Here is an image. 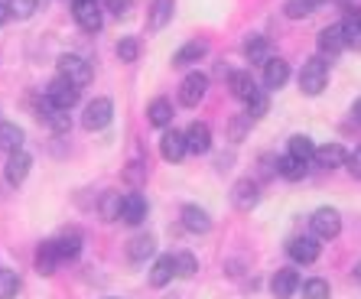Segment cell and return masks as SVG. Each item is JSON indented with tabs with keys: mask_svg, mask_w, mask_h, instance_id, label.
Instances as JSON below:
<instances>
[{
	"mask_svg": "<svg viewBox=\"0 0 361 299\" xmlns=\"http://www.w3.org/2000/svg\"><path fill=\"white\" fill-rule=\"evenodd\" d=\"M342 30H345V39L352 49H361V7H348L342 20Z\"/></svg>",
	"mask_w": 361,
	"mask_h": 299,
	"instance_id": "cell-31",
	"label": "cell"
},
{
	"mask_svg": "<svg viewBox=\"0 0 361 299\" xmlns=\"http://www.w3.org/2000/svg\"><path fill=\"white\" fill-rule=\"evenodd\" d=\"M56 68H59V78L72 82L75 88H85V85L92 82V66H88V59L75 56V52H66V56H59Z\"/></svg>",
	"mask_w": 361,
	"mask_h": 299,
	"instance_id": "cell-2",
	"label": "cell"
},
{
	"mask_svg": "<svg viewBox=\"0 0 361 299\" xmlns=\"http://www.w3.org/2000/svg\"><path fill=\"white\" fill-rule=\"evenodd\" d=\"M59 250H56V241H42L39 250H36V274L42 276H52L56 267H59Z\"/></svg>",
	"mask_w": 361,
	"mask_h": 299,
	"instance_id": "cell-25",
	"label": "cell"
},
{
	"mask_svg": "<svg viewBox=\"0 0 361 299\" xmlns=\"http://www.w3.org/2000/svg\"><path fill=\"white\" fill-rule=\"evenodd\" d=\"M306 169H310V163H306V159L290 157V153L277 159V176H283L286 183H300L302 176H306Z\"/></svg>",
	"mask_w": 361,
	"mask_h": 299,
	"instance_id": "cell-28",
	"label": "cell"
},
{
	"mask_svg": "<svg viewBox=\"0 0 361 299\" xmlns=\"http://www.w3.org/2000/svg\"><path fill=\"white\" fill-rule=\"evenodd\" d=\"M244 56H247V62H261V66H267L270 59V42L264 39V36H247L244 39Z\"/></svg>",
	"mask_w": 361,
	"mask_h": 299,
	"instance_id": "cell-30",
	"label": "cell"
},
{
	"mask_svg": "<svg viewBox=\"0 0 361 299\" xmlns=\"http://www.w3.org/2000/svg\"><path fill=\"white\" fill-rule=\"evenodd\" d=\"M316 166L322 169H336V166H345L348 163V153H345L342 143H326V147H316Z\"/></svg>",
	"mask_w": 361,
	"mask_h": 299,
	"instance_id": "cell-20",
	"label": "cell"
},
{
	"mask_svg": "<svg viewBox=\"0 0 361 299\" xmlns=\"http://www.w3.org/2000/svg\"><path fill=\"white\" fill-rule=\"evenodd\" d=\"M147 124L150 127H169L173 124V101L169 98H153L147 108Z\"/></svg>",
	"mask_w": 361,
	"mask_h": 299,
	"instance_id": "cell-26",
	"label": "cell"
},
{
	"mask_svg": "<svg viewBox=\"0 0 361 299\" xmlns=\"http://www.w3.org/2000/svg\"><path fill=\"white\" fill-rule=\"evenodd\" d=\"M4 4H7V0H4Z\"/></svg>",
	"mask_w": 361,
	"mask_h": 299,
	"instance_id": "cell-47",
	"label": "cell"
},
{
	"mask_svg": "<svg viewBox=\"0 0 361 299\" xmlns=\"http://www.w3.org/2000/svg\"><path fill=\"white\" fill-rule=\"evenodd\" d=\"M310 228L319 241H332V238L342 234V215H338L336 208H316L310 218Z\"/></svg>",
	"mask_w": 361,
	"mask_h": 299,
	"instance_id": "cell-3",
	"label": "cell"
},
{
	"mask_svg": "<svg viewBox=\"0 0 361 299\" xmlns=\"http://www.w3.org/2000/svg\"><path fill=\"white\" fill-rule=\"evenodd\" d=\"M296 290H300V274H296V270H290V267L277 270V274H274V280H270V293H274L277 299H290Z\"/></svg>",
	"mask_w": 361,
	"mask_h": 299,
	"instance_id": "cell-19",
	"label": "cell"
},
{
	"mask_svg": "<svg viewBox=\"0 0 361 299\" xmlns=\"http://www.w3.org/2000/svg\"><path fill=\"white\" fill-rule=\"evenodd\" d=\"M195 270H199V260H195V254H189V250L176 254V274L179 276H195Z\"/></svg>",
	"mask_w": 361,
	"mask_h": 299,
	"instance_id": "cell-41",
	"label": "cell"
},
{
	"mask_svg": "<svg viewBox=\"0 0 361 299\" xmlns=\"http://www.w3.org/2000/svg\"><path fill=\"white\" fill-rule=\"evenodd\" d=\"M345 166H348V173H352L355 179H361V147H355L352 153H348V163H345Z\"/></svg>",
	"mask_w": 361,
	"mask_h": 299,
	"instance_id": "cell-43",
	"label": "cell"
},
{
	"mask_svg": "<svg viewBox=\"0 0 361 299\" xmlns=\"http://www.w3.org/2000/svg\"><path fill=\"white\" fill-rule=\"evenodd\" d=\"M355 283L361 286V264H355Z\"/></svg>",
	"mask_w": 361,
	"mask_h": 299,
	"instance_id": "cell-46",
	"label": "cell"
},
{
	"mask_svg": "<svg viewBox=\"0 0 361 299\" xmlns=\"http://www.w3.org/2000/svg\"><path fill=\"white\" fill-rule=\"evenodd\" d=\"M286 82H290V62L286 59H270L267 66H264V88L277 92Z\"/></svg>",
	"mask_w": 361,
	"mask_h": 299,
	"instance_id": "cell-17",
	"label": "cell"
},
{
	"mask_svg": "<svg viewBox=\"0 0 361 299\" xmlns=\"http://www.w3.org/2000/svg\"><path fill=\"white\" fill-rule=\"evenodd\" d=\"M137 56H140V39L137 36H124L118 42V59L121 62H137Z\"/></svg>",
	"mask_w": 361,
	"mask_h": 299,
	"instance_id": "cell-37",
	"label": "cell"
},
{
	"mask_svg": "<svg viewBox=\"0 0 361 299\" xmlns=\"http://www.w3.org/2000/svg\"><path fill=\"white\" fill-rule=\"evenodd\" d=\"M183 228L185 231H192V234H205L212 228L209 212L199 208V205H183Z\"/></svg>",
	"mask_w": 361,
	"mask_h": 299,
	"instance_id": "cell-24",
	"label": "cell"
},
{
	"mask_svg": "<svg viewBox=\"0 0 361 299\" xmlns=\"http://www.w3.org/2000/svg\"><path fill=\"white\" fill-rule=\"evenodd\" d=\"M121 208H124V195H121V192H104V199L98 202V212L104 221H118Z\"/></svg>",
	"mask_w": 361,
	"mask_h": 299,
	"instance_id": "cell-32",
	"label": "cell"
},
{
	"mask_svg": "<svg viewBox=\"0 0 361 299\" xmlns=\"http://www.w3.org/2000/svg\"><path fill=\"white\" fill-rule=\"evenodd\" d=\"M332 290H329V280L322 276H312V280L302 283V299H329Z\"/></svg>",
	"mask_w": 361,
	"mask_h": 299,
	"instance_id": "cell-35",
	"label": "cell"
},
{
	"mask_svg": "<svg viewBox=\"0 0 361 299\" xmlns=\"http://www.w3.org/2000/svg\"><path fill=\"white\" fill-rule=\"evenodd\" d=\"M205 56H209V42H205V39H189L183 49L173 52V66H176V68L195 66V62H202Z\"/></svg>",
	"mask_w": 361,
	"mask_h": 299,
	"instance_id": "cell-16",
	"label": "cell"
},
{
	"mask_svg": "<svg viewBox=\"0 0 361 299\" xmlns=\"http://www.w3.org/2000/svg\"><path fill=\"white\" fill-rule=\"evenodd\" d=\"M189 153V143H185V130H166L160 137V157L166 163H179V159Z\"/></svg>",
	"mask_w": 361,
	"mask_h": 299,
	"instance_id": "cell-11",
	"label": "cell"
},
{
	"mask_svg": "<svg viewBox=\"0 0 361 299\" xmlns=\"http://www.w3.org/2000/svg\"><path fill=\"white\" fill-rule=\"evenodd\" d=\"M316 7H319V0H283V10H286V17L290 20L310 17Z\"/></svg>",
	"mask_w": 361,
	"mask_h": 299,
	"instance_id": "cell-34",
	"label": "cell"
},
{
	"mask_svg": "<svg viewBox=\"0 0 361 299\" xmlns=\"http://www.w3.org/2000/svg\"><path fill=\"white\" fill-rule=\"evenodd\" d=\"M104 10H111L114 17H127L134 10V0H104Z\"/></svg>",
	"mask_w": 361,
	"mask_h": 299,
	"instance_id": "cell-42",
	"label": "cell"
},
{
	"mask_svg": "<svg viewBox=\"0 0 361 299\" xmlns=\"http://www.w3.org/2000/svg\"><path fill=\"white\" fill-rule=\"evenodd\" d=\"M147 212H150V205H147V199H143L140 192H127L124 208H121V221L124 224H140L143 218H147Z\"/></svg>",
	"mask_w": 361,
	"mask_h": 299,
	"instance_id": "cell-18",
	"label": "cell"
},
{
	"mask_svg": "<svg viewBox=\"0 0 361 299\" xmlns=\"http://www.w3.org/2000/svg\"><path fill=\"white\" fill-rule=\"evenodd\" d=\"M173 13H176V0H153L150 10H147V26L150 30H163L173 20Z\"/></svg>",
	"mask_w": 361,
	"mask_h": 299,
	"instance_id": "cell-23",
	"label": "cell"
},
{
	"mask_svg": "<svg viewBox=\"0 0 361 299\" xmlns=\"http://www.w3.org/2000/svg\"><path fill=\"white\" fill-rule=\"evenodd\" d=\"M173 276H179L176 274V257H173V254L157 257V264H153V270H150V286H153V290H163Z\"/></svg>",
	"mask_w": 361,
	"mask_h": 299,
	"instance_id": "cell-22",
	"label": "cell"
},
{
	"mask_svg": "<svg viewBox=\"0 0 361 299\" xmlns=\"http://www.w3.org/2000/svg\"><path fill=\"white\" fill-rule=\"evenodd\" d=\"M153 250H157V238L153 234H137L127 244V257L134 260V264H143L147 257H153Z\"/></svg>",
	"mask_w": 361,
	"mask_h": 299,
	"instance_id": "cell-27",
	"label": "cell"
},
{
	"mask_svg": "<svg viewBox=\"0 0 361 299\" xmlns=\"http://www.w3.org/2000/svg\"><path fill=\"white\" fill-rule=\"evenodd\" d=\"M352 121H355V124L361 127V98H358V101H355V104H352Z\"/></svg>",
	"mask_w": 361,
	"mask_h": 299,
	"instance_id": "cell-45",
	"label": "cell"
},
{
	"mask_svg": "<svg viewBox=\"0 0 361 299\" xmlns=\"http://www.w3.org/2000/svg\"><path fill=\"white\" fill-rule=\"evenodd\" d=\"M72 17H75V23L85 33H98L101 23H104L98 0H72Z\"/></svg>",
	"mask_w": 361,
	"mask_h": 299,
	"instance_id": "cell-6",
	"label": "cell"
},
{
	"mask_svg": "<svg viewBox=\"0 0 361 299\" xmlns=\"http://www.w3.org/2000/svg\"><path fill=\"white\" fill-rule=\"evenodd\" d=\"M56 250L62 260H75L82 254V231L78 228H62V234L56 238Z\"/></svg>",
	"mask_w": 361,
	"mask_h": 299,
	"instance_id": "cell-21",
	"label": "cell"
},
{
	"mask_svg": "<svg viewBox=\"0 0 361 299\" xmlns=\"http://www.w3.org/2000/svg\"><path fill=\"white\" fill-rule=\"evenodd\" d=\"M228 88H231V94H235V98H241L244 104H247L254 94L261 92V88H257V82H254V75L247 72V68H235V72H228Z\"/></svg>",
	"mask_w": 361,
	"mask_h": 299,
	"instance_id": "cell-12",
	"label": "cell"
},
{
	"mask_svg": "<svg viewBox=\"0 0 361 299\" xmlns=\"http://www.w3.org/2000/svg\"><path fill=\"white\" fill-rule=\"evenodd\" d=\"M209 92V75L205 72H189L179 85V104L183 108H199V101Z\"/></svg>",
	"mask_w": 361,
	"mask_h": 299,
	"instance_id": "cell-4",
	"label": "cell"
},
{
	"mask_svg": "<svg viewBox=\"0 0 361 299\" xmlns=\"http://www.w3.org/2000/svg\"><path fill=\"white\" fill-rule=\"evenodd\" d=\"M316 46H319V52L322 56H338L342 49H348V39H345V30H342V23H336V26H326L319 33V39H316Z\"/></svg>",
	"mask_w": 361,
	"mask_h": 299,
	"instance_id": "cell-15",
	"label": "cell"
},
{
	"mask_svg": "<svg viewBox=\"0 0 361 299\" xmlns=\"http://www.w3.org/2000/svg\"><path fill=\"white\" fill-rule=\"evenodd\" d=\"M30 166H33V157L26 153V150H17V153H10L7 157V166H4V179L10 185H20L30 176Z\"/></svg>",
	"mask_w": 361,
	"mask_h": 299,
	"instance_id": "cell-13",
	"label": "cell"
},
{
	"mask_svg": "<svg viewBox=\"0 0 361 299\" xmlns=\"http://www.w3.org/2000/svg\"><path fill=\"white\" fill-rule=\"evenodd\" d=\"M326 85H329V62H326V56L306 59V62H302V68H300V92L310 94V98H316V94L326 92Z\"/></svg>",
	"mask_w": 361,
	"mask_h": 299,
	"instance_id": "cell-1",
	"label": "cell"
},
{
	"mask_svg": "<svg viewBox=\"0 0 361 299\" xmlns=\"http://www.w3.org/2000/svg\"><path fill=\"white\" fill-rule=\"evenodd\" d=\"M257 202H261V189H257L254 179H238V183L231 185V205H235L238 212H251Z\"/></svg>",
	"mask_w": 361,
	"mask_h": 299,
	"instance_id": "cell-10",
	"label": "cell"
},
{
	"mask_svg": "<svg viewBox=\"0 0 361 299\" xmlns=\"http://www.w3.org/2000/svg\"><path fill=\"white\" fill-rule=\"evenodd\" d=\"M319 238L316 234H302V238H293L286 244V254L296 260V264H316L319 260Z\"/></svg>",
	"mask_w": 361,
	"mask_h": 299,
	"instance_id": "cell-8",
	"label": "cell"
},
{
	"mask_svg": "<svg viewBox=\"0 0 361 299\" xmlns=\"http://www.w3.org/2000/svg\"><path fill=\"white\" fill-rule=\"evenodd\" d=\"M10 17H13V13H10V4H4V0H0V26L7 23Z\"/></svg>",
	"mask_w": 361,
	"mask_h": 299,
	"instance_id": "cell-44",
	"label": "cell"
},
{
	"mask_svg": "<svg viewBox=\"0 0 361 299\" xmlns=\"http://www.w3.org/2000/svg\"><path fill=\"white\" fill-rule=\"evenodd\" d=\"M20 276L17 274H10V270H0V299H13L20 293Z\"/></svg>",
	"mask_w": 361,
	"mask_h": 299,
	"instance_id": "cell-38",
	"label": "cell"
},
{
	"mask_svg": "<svg viewBox=\"0 0 361 299\" xmlns=\"http://www.w3.org/2000/svg\"><path fill=\"white\" fill-rule=\"evenodd\" d=\"M46 98L59 111H72L78 104V98H82V88H75V85L66 82V78H52L49 88H46Z\"/></svg>",
	"mask_w": 361,
	"mask_h": 299,
	"instance_id": "cell-7",
	"label": "cell"
},
{
	"mask_svg": "<svg viewBox=\"0 0 361 299\" xmlns=\"http://www.w3.org/2000/svg\"><path fill=\"white\" fill-rule=\"evenodd\" d=\"M267 108H270L267 88H261V92H257L251 101H247V117H251V121H261V117L267 114Z\"/></svg>",
	"mask_w": 361,
	"mask_h": 299,
	"instance_id": "cell-36",
	"label": "cell"
},
{
	"mask_svg": "<svg viewBox=\"0 0 361 299\" xmlns=\"http://www.w3.org/2000/svg\"><path fill=\"white\" fill-rule=\"evenodd\" d=\"M114 117V104L111 98H94L85 104V114H82V127L85 130H104Z\"/></svg>",
	"mask_w": 361,
	"mask_h": 299,
	"instance_id": "cell-5",
	"label": "cell"
},
{
	"mask_svg": "<svg viewBox=\"0 0 361 299\" xmlns=\"http://www.w3.org/2000/svg\"><path fill=\"white\" fill-rule=\"evenodd\" d=\"M7 4H10V13L17 20H30L39 10V0H7Z\"/></svg>",
	"mask_w": 361,
	"mask_h": 299,
	"instance_id": "cell-40",
	"label": "cell"
},
{
	"mask_svg": "<svg viewBox=\"0 0 361 299\" xmlns=\"http://www.w3.org/2000/svg\"><path fill=\"white\" fill-rule=\"evenodd\" d=\"M286 153L310 163V159L316 157V143H312V137H306V133H296V137H290V150H286Z\"/></svg>",
	"mask_w": 361,
	"mask_h": 299,
	"instance_id": "cell-33",
	"label": "cell"
},
{
	"mask_svg": "<svg viewBox=\"0 0 361 299\" xmlns=\"http://www.w3.org/2000/svg\"><path fill=\"white\" fill-rule=\"evenodd\" d=\"M251 124H254V121H251V117H247V114H238V117H231V124H228V137H231V140H235V143H241V140H244V133L251 130Z\"/></svg>",
	"mask_w": 361,
	"mask_h": 299,
	"instance_id": "cell-39",
	"label": "cell"
},
{
	"mask_svg": "<svg viewBox=\"0 0 361 299\" xmlns=\"http://www.w3.org/2000/svg\"><path fill=\"white\" fill-rule=\"evenodd\" d=\"M36 117H39L42 124L49 127V130H56V133H66L68 127H72V117H68V111H59L49 98H42L39 104H36Z\"/></svg>",
	"mask_w": 361,
	"mask_h": 299,
	"instance_id": "cell-9",
	"label": "cell"
},
{
	"mask_svg": "<svg viewBox=\"0 0 361 299\" xmlns=\"http://www.w3.org/2000/svg\"><path fill=\"white\" fill-rule=\"evenodd\" d=\"M23 140H26L23 127L10 124V121H0V150H7V153H17V150H23Z\"/></svg>",
	"mask_w": 361,
	"mask_h": 299,
	"instance_id": "cell-29",
	"label": "cell"
},
{
	"mask_svg": "<svg viewBox=\"0 0 361 299\" xmlns=\"http://www.w3.org/2000/svg\"><path fill=\"white\" fill-rule=\"evenodd\" d=\"M185 143H189V153L202 157V153H209L212 150V127L205 121H192V124L185 127Z\"/></svg>",
	"mask_w": 361,
	"mask_h": 299,
	"instance_id": "cell-14",
	"label": "cell"
}]
</instances>
